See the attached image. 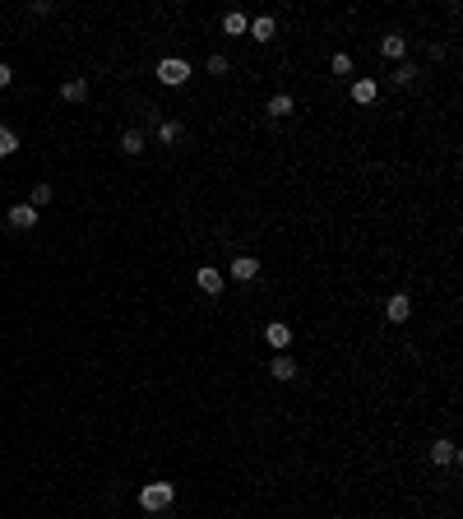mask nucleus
<instances>
[{
	"mask_svg": "<svg viewBox=\"0 0 463 519\" xmlns=\"http://www.w3.org/2000/svg\"><path fill=\"white\" fill-rule=\"evenodd\" d=\"M375 93H380L375 89V79H357L352 84V102L357 107H366V102H375Z\"/></svg>",
	"mask_w": 463,
	"mask_h": 519,
	"instance_id": "nucleus-10",
	"label": "nucleus"
},
{
	"mask_svg": "<svg viewBox=\"0 0 463 519\" xmlns=\"http://www.w3.org/2000/svg\"><path fill=\"white\" fill-rule=\"evenodd\" d=\"M329 70H334V75H352V56H334V61H329Z\"/></svg>",
	"mask_w": 463,
	"mask_h": 519,
	"instance_id": "nucleus-20",
	"label": "nucleus"
},
{
	"mask_svg": "<svg viewBox=\"0 0 463 519\" xmlns=\"http://www.w3.org/2000/svg\"><path fill=\"white\" fill-rule=\"evenodd\" d=\"M269 376H274V381H292V376H296L292 357H287V352H278V357H274V367H269Z\"/></svg>",
	"mask_w": 463,
	"mask_h": 519,
	"instance_id": "nucleus-12",
	"label": "nucleus"
},
{
	"mask_svg": "<svg viewBox=\"0 0 463 519\" xmlns=\"http://www.w3.org/2000/svg\"><path fill=\"white\" fill-rule=\"evenodd\" d=\"M250 37H255V42H269V37H274V33H278V24H274V19H269V15H264V19H255V24H250Z\"/></svg>",
	"mask_w": 463,
	"mask_h": 519,
	"instance_id": "nucleus-14",
	"label": "nucleus"
},
{
	"mask_svg": "<svg viewBox=\"0 0 463 519\" xmlns=\"http://www.w3.org/2000/svg\"><path fill=\"white\" fill-rule=\"evenodd\" d=\"M61 98H65V102H84V98H88V84H84V79H65Z\"/></svg>",
	"mask_w": 463,
	"mask_h": 519,
	"instance_id": "nucleus-13",
	"label": "nucleus"
},
{
	"mask_svg": "<svg viewBox=\"0 0 463 519\" xmlns=\"http://www.w3.org/2000/svg\"><path fill=\"white\" fill-rule=\"evenodd\" d=\"M176 501V487H171V482H149V487H139V505H144V510H167V505Z\"/></svg>",
	"mask_w": 463,
	"mask_h": 519,
	"instance_id": "nucleus-1",
	"label": "nucleus"
},
{
	"mask_svg": "<svg viewBox=\"0 0 463 519\" xmlns=\"http://www.w3.org/2000/svg\"><path fill=\"white\" fill-rule=\"evenodd\" d=\"M255 274H260V260H250V255H236V260H232V278H236V283H250Z\"/></svg>",
	"mask_w": 463,
	"mask_h": 519,
	"instance_id": "nucleus-7",
	"label": "nucleus"
},
{
	"mask_svg": "<svg viewBox=\"0 0 463 519\" xmlns=\"http://www.w3.org/2000/svg\"><path fill=\"white\" fill-rule=\"evenodd\" d=\"M403 51H408V37H403V33H389L385 42H380V56H385V61H403Z\"/></svg>",
	"mask_w": 463,
	"mask_h": 519,
	"instance_id": "nucleus-8",
	"label": "nucleus"
},
{
	"mask_svg": "<svg viewBox=\"0 0 463 519\" xmlns=\"http://www.w3.org/2000/svg\"><path fill=\"white\" fill-rule=\"evenodd\" d=\"M269 116H274V121H283V116H292V98H287V93H274V98H269Z\"/></svg>",
	"mask_w": 463,
	"mask_h": 519,
	"instance_id": "nucleus-11",
	"label": "nucleus"
},
{
	"mask_svg": "<svg viewBox=\"0 0 463 519\" xmlns=\"http://www.w3.org/2000/svg\"><path fill=\"white\" fill-rule=\"evenodd\" d=\"M413 79H417V70H413L408 61H399V75H394V84H413Z\"/></svg>",
	"mask_w": 463,
	"mask_h": 519,
	"instance_id": "nucleus-21",
	"label": "nucleus"
},
{
	"mask_svg": "<svg viewBox=\"0 0 463 519\" xmlns=\"http://www.w3.org/2000/svg\"><path fill=\"white\" fill-rule=\"evenodd\" d=\"M223 28H227V33H232V37H241V33H246V28H250V19H246V15H241V10H232V15H223Z\"/></svg>",
	"mask_w": 463,
	"mask_h": 519,
	"instance_id": "nucleus-15",
	"label": "nucleus"
},
{
	"mask_svg": "<svg viewBox=\"0 0 463 519\" xmlns=\"http://www.w3.org/2000/svg\"><path fill=\"white\" fill-rule=\"evenodd\" d=\"M32 209H42V204H51V185H32Z\"/></svg>",
	"mask_w": 463,
	"mask_h": 519,
	"instance_id": "nucleus-19",
	"label": "nucleus"
},
{
	"mask_svg": "<svg viewBox=\"0 0 463 519\" xmlns=\"http://www.w3.org/2000/svg\"><path fill=\"white\" fill-rule=\"evenodd\" d=\"M15 149H19V135L10 130V125H0V158H10Z\"/></svg>",
	"mask_w": 463,
	"mask_h": 519,
	"instance_id": "nucleus-17",
	"label": "nucleus"
},
{
	"mask_svg": "<svg viewBox=\"0 0 463 519\" xmlns=\"http://www.w3.org/2000/svg\"><path fill=\"white\" fill-rule=\"evenodd\" d=\"M195 278H200V288L209 292V297H218V292H223V274H218L214 264H204V269H200V274H195Z\"/></svg>",
	"mask_w": 463,
	"mask_h": 519,
	"instance_id": "nucleus-9",
	"label": "nucleus"
},
{
	"mask_svg": "<svg viewBox=\"0 0 463 519\" xmlns=\"http://www.w3.org/2000/svg\"><path fill=\"white\" fill-rule=\"evenodd\" d=\"M158 79H162V84H167V89H181L185 79H190V65H185L181 56H167V61L158 65Z\"/></svg>",
	"mask_w": 463,
	"mask_h": 519,
	"instance_id": "nucleus-2",
	"label": "nucleus"
},
{
	"mask_svg": "<svg viewBox=\"0 0 463 519\" xmlns=\"http://www.w3.org/2000/svg\"><path fill=\"white\" fill-rule=\"evenodd\" d=\"M209 75H227V56H209Z\"/></svg>",
	"mask_w": 463,
	"mask_h": 519,
	"instance_id": "nucleus-22",
	"label": "nucleus"
},
{
	"mask_svg": "<svg viewBox=\"0 0 463 519\" xmlns=\"http://www.w3.org/2000/svg\"><path fill=\"white\" fill-rule=\"evenodd\" d=\"M431 464H435V468L459 464V445H454V441H435V445H431Z\"/></svg>",
	"mask_w": 463,
	"mask_h": 519,
	"instance_id": "nucleus-4",
	"label": "nucleus"
},
{
	"mask_svg": "<svg viewBox=\"0 0 463 519\" xmlns=\"http://www.w3.org/2000/svg\"><path fill=\"white\" fill-rule=\"evenodd\" d=\"M385 316H389L394 325H403L408 316H413V297H408V292H394V297H389V306H385Z\"/></svg>",
	"mask_w": 463,
	"mask_h": 519,
	"instance_id": "nucleus-3",
	"label": "nucleus"
},
{
	"mask_svg": "<svg viewBox=\"0 0 463 519\" xmlns=\"http://www.w3.org/2000/svg\"><path fill=\"white\" fill-rule=\"evenodd\" d=\"M10 79H15V70H10V65L0 61V89H10Z\"/></svg>",
	"mask_w": 463,
	"mask_h": 519,
	"instance_id": "nucleus-23",
	"label": "nucleus"
},
{
	"mask_svg": "<svg viewBox=\"0 0 463 519\" xmlns=\"http://www.w3.org/2000/svg\"><path fill=\"white\" fill-rule=\"evenodd\" d=\"M10 228H19V232L37 228V209H32V204H15V209H10Z\"/></svg>",
	"mask_w": 463,
	"mask_h": 519,
	"instance_id": "nucleus-6",
	"label": "nucleus"
},
{
	"mask_svg": "<svg viewBox=\"0 0 463 519\" xmlns=\"http://www.w3.org/2000/svg\"><path fill=\"white\" fill-rule=\"evenodd\" d=\"M121 149L130 153V158H135V153H144V135H139V130H125V135H121Z\"/></svg>",
	"mask_w": 463,
	"mask_h": 519,
	"instance_id": "nucleus-16",
	"label": "nucleus"
},
{
	"mask_svg": "<svg viewBox=\"0 0 463 519\" xmlns=\"http://www.w3.org/2000/svg\"><path fill=\"white\" fill-rule=\"evenodd\" d=\"M181 135H185V130H181L176 121H162V125H158V139H162V144H176Z\"/></svg>",
	"mask_w": 463,
	"mask_h": 519,
	"instance_id": "nucleus-18",
	"label": "nucleus"
},
{
	"mask_svg": "<svg viewBox=\"0 0 463 519\" xmlns=\"http://www.w3.org/2000/svg\"><path fill=\"white\" fill-rule=\"evenodd\" d=\"M264 338H269V348L287 352V343H292V329H287L283 320H274V325H264Z\"/></svg>",
	"mask_w": 463,
	"mask_h": 519,
	"instance_id": "nucleus-5",
	"label": "nucleus"
}]
</instances>
